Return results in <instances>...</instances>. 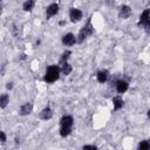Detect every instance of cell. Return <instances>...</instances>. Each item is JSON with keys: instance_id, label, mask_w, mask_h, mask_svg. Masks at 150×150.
Masks as SVG:
<instances>
[{"instance_id": "1", "label": "cell", "mask_w": 150, "mask_h": 150, "mask_svg": "<svg viewBox=\"0 0 150 150\" xmlns=\"http://www.w3.org/2000/svg\"><path fill=\"white\" fill-rule=\"evenodd\" d=\"M74 123H75L74 117L69 114H66L60 118V121H59V124H60L59 134L62 138H66V137L71 135L73 129H74Z\"/></svg>"}, {"instance_id": "2", "label": "cell", "mask_w": 150, "mask_h": 150, "mask_svg": "<svg viewBox=\"0 0 150 150\" xmlns=\"http://www.w3.org/2000/svg\"><path fill=\"white\" fill-rule=\"evenodd\" d=\"M95 29H94V25L91 21V16H89L86 21V23L81 27V29L79 30L77 35H76V41L77 43H83L87 39H89L93 34H94Z\"/></svg>"}, {"instance_id": "3", "label": "cell", "mask_w": 150, "mask_h": 150, "mask_svg": "<svg viewBox=\"0 0 150 150\" xmlns=\"http://www.w3.org/2000/svg\"><path fill=\"white\" fill-rule=\"evenodd\" d=\"M61 76L60 73V66L59 64H50L46 68L45 75H43V81L48 84H52L54 82H56Z\"/></svg>"}, {"instance_id": "4", "label": "cell", "mask_w": 150, "mask_h": 150, "mask_svg": "<svg viewBox=\"0 0 150 150\" xmlns=\"http://www.w3.org/2000/svg\"><path fill=\"white\" fill-rule=\"evenodd\" d=\"M138 26L143 27L146 33L149 32V28H150V9L149 8H145L141 13L139 19H138Z\"/></svg>"}, {"instance_id": "5", "label": "cell", "mask_w": 150, "mask_h": 150, "mask_svg": "<svg viewBox=\"0 0 150 150\" xmlns=\"http://www.w3.org/2000/svg\"><path fill=\"white\" fill-rule=\"evenodd\" d=\"M68 15H69L70 22H73V23L80 22V21L83 19V12H82L80 8H77V7H70Z\"/></svg>"}, {"instance_id": "6", "label": "cell", "mask_w": 150, "mask_h": 150, "mask_svg": "<svg viewBox=\"0 0 150 150\" xmlns=\"http://www.w3.org/2000/svg\"><path fill=\"white\" fill-rule=\"evenodd\" d=\"M59 11H60V5H59L57 2H52V4H49V5L46 7V12H45L46 19L49 20V19H52L53 16L57 15V14H59Z\"/></svg>"}, {"instance_id": "7", "label": "cell", "mask_w": 150, "mask_h": 150, "mask_svg": "<svg viewBox=\"0 0 150 150\" xmlns=\"http://www.w3.org/2000/svg\"><path fill=\"white\" fill-rule=\"evenodd\" d=\"M115 89H116V93L118 95H122V94L128 91L129 82L127 80H124V79H118L117 81H115Z\"/></svg>"}, {"instance_id": "8", "label": "cell", "mask_w": 150, "mask_h": 150, "mask_svg": "<svg viewBox=\"0 0 150 150\" xmlns=\"http://www.w3.org/2000/svg\"><path fill=\"white\" fill-rule=\"evenodd\" d=\"M61 42H62V45L63 46H66V47H73V46H75L76 43H77V41H76V35L75 34H73V33H66L62 38H61Z\"/></svg>"}, {"instance_id": "9", "label": "cell", "mask_w": 150, "mask_h": 150, "mask_svg": "<svg viewBox=\"0 0 150 150\" xmlns=\"http://www.w3.org/2000/svg\"><path fill=\"white\" fill-rule=\"evenodd\" d=\"M117 15H118V18L121 20H127V19H129L132 15V9H131V7L129 5H122L118 8Z\"/></svg>"}, {"instance_id": "10", "label": "cell", "mask_w": 150, "mask_h": 150, "mask_svg": "<svg viewBox=\"0 0 150 150\" xmlns=\"http://www.w3.org/2000/svg\"><path fill=\"white\" fill-rule=\"evenodd\" d=\"M54 116V111L50 108V105H46L43 109H41V111L39 112V118L41 121H49L52 120Z\"/></svg>"}, {"instance_id": "11", "label": "cell", "mask_w": 150, "mask_h": 150, "mask_svg": "<svg viewBox=\"0 0 150 150\" xmlns=\"http://www.w3.org/2000/svg\"><path fill=\"white\" fill-rule=\"evenodd\" d=\"M33 109H34V105L32 102H25L19 108V115L20 116H28L33 112Z\"/></svg>"}, {"instance_id": "12", "label": "cell", "mask_w": 150, "mask_h": 150, "mask_svg": "<svg viewBox=\"0 0 150 150\" xmlns=\"http://www.w3.org/2000/svg\"><path fill=\"white\" fill-rule=\"evenodd\" d=\"M111 101H112V109H114V111H118V110H121L124 107V100H123V97L121 95H115L111 98Z\"/></svg>"}, {"instance_id": "13", "label": "cell", "mask_w": 150, "mask_h": 150, "mask_svg": "<svg viewBox=\"0 0 150 150\" xmlns=\"http://www.w3.org/2000/svg\"><path fill=\"white\" fill-rule=\"evenodd\" d=\"M109 76H110V74H109V71H108L107 69H100V70L96 73V80H97V82L101 83V84L105 83V82L108 81Z\"/></svg>"}, {"instance_id": "14", "label": "cell", "mask_w": 150, "mask_h": 150, "mask_svg": "<svg viewBox=\"0 0 150 150\" xmlns=\"http://www.w3.org/2000/svg\"><path fill=\"white\" fill-rule=\"evenodd\" d=\"M59 66H60V73H61V75L68 76L73 71V66L69 62H64V63H61Z\"/></svg>"}, {"instance_id": "15", "label": "cell", "mask_w": 150, "mask_h": 150, "mask_svg": "<svg viewBox=\"0 0 150 150\" xmlns=\"http://www.w3.org/2000/svg\"><path fill=\"white\" fill-rule=\"evenodd\" d=\"M9 104V94L2 93L0 94V109H6Z\"/></svg>"}, {"instance_id": "16", "label": "cell", "mask_w": 150, "mask_h": 150, "mask_svg": "<svg viewBox=\"0 0 150 150\" xmlns=\"http://www.w3.org/2000/svg\"><path fill=\"white\" fill-rule=\"evenodd\" d=\"M71 50L70 49H66L64 52H62V54L60 55V57H59V63L57 64H61V63H64V62H68V60L70 59V56H71Z\"/></svg>"}, {"instance_id": "17", "label": "cell", "mask_w": 150, "mask_h": 150, "mask_svg": "<svg viewBox=\"0 0 150 150\" xmlns=\"http://www.w3.org/2000/svg\"><path fill=\"white\" fill-rule=\"evenodd\" d=\"M35 7V0H25L22 4V9L25 12H32Z\"/></svg>"}, {"instance_id": "18", "label": "cell", "mask_w": 150, "mask_h": 150, "mask_svg": "<svg viewBox=\"0 0 150 150\" xmlns=\"http://www.w3.org/2000/svg\"><path fill=\"white\" fill-rule=\"evenodd\" d=\"M137 149L138 150H149L150 149V142L148 139H143L138 143L137 145Z\"/></svg>"}, {"instance_id": "19", "label": "cell", "mask_w": 150, "mask_h": 150, "mask_svg": "<svg viewBox=\"0 0 150 150\" xmlns=\"http://www.w3.org/2000/svg\"><path fill=\"white\" fill-rule=\"evenodd\" d=\"M82 149L83 150H96L97 145H95V144H84V145H82Z\"/></svg>"}, {"instance_id": "20", "label": "cell", "mask_w": 150, "mask_h": 150, "mask_svg": "<svg viewBox=\"0 0 150 150\" xmlns=\"http://www.w3.org/2000/svg\"><path fill=\"white\" fill-rule=\"evenodd\" d=\"M0 142L2 144H5L7 142V135H6V132L4 130H0Z\"/></svg>"}, {"instance_id": "21", "label": "cell", "mask_w": 150, "mask_h": 150, "mask_svg": "<svg viewBox=\"0 0 150 150\" xmlns=\"http://www.w3.org/2000/svg\"><path fill=\"white\" fill-rule=\"evenodd\" d=\"M13 87H14V86H13V82H7V83H6V88H7L8 90H12Z\"/></svg>"}, {"instance_id": "22", "label": "cell", "mask_w": 150, "mask_h": 150, "mask_svg": "<svg viewBox=\"0 0 150 150\" xmlns=\"http://www.w3.org/2000/svg\"><path fill=\"white\" fill-rule=\"evenodd\" d=\"M14 141H15V144H20V137L16 136V137L14 138Z\"/></svg>"}, {"instance_id": "23", "label": "cell", "mask_w": 150, "mask_h": 150, "mask_svg": "<svg viewBox=\"0 0 150 150\" xmlns=\"http://www.w3.org/2000/svg\"><path fill=\"white\" fill-rule=\"evenodd\" d=\"M59 25H60V26H63V25H66V21H60Z\"/></svg>"}, {"instance_id": "24", "label": "cell", "mask_w": 150, "mask_h": 150, "mask_svg": "<svg viewBox=\"0 0 150 150\" xmlns=\"http://www.w3.org/2000/svg\"><path fill=\"white\" fill-rule=\"evenodd\" d=\"M1 8H2V1L0 0V12H1Z\"/></svg>"}, {"instance_id": "25", "label": "cell", "mask_w": 150, "mask_h": 150, "mask_svg": "<svg viewBox=\"0 0 150 150\" xmlns=\"http://www.w3.org/2000/svg\"><path fill=\"white\" fill-rule=\"evenodd\" d=\"M0 15H1V12H0Z\"/></svg>"}]
</instances>
